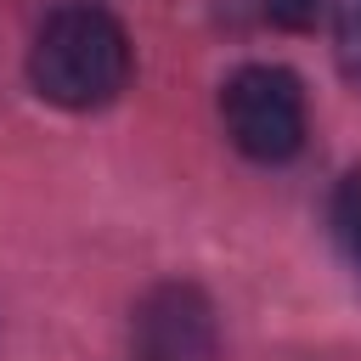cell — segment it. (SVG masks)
Wrapping results in <instances>:
<instances>
[{
    "instance_id": "1",
    "label": "cell",
    "mask_w": 361,
    "mask_h": 361,
    "mask_svg": "<svg viewBox=\"0 0 361 361\" xmlns=\"http://www.w3.org/2000/svg\"><path fill=\"white\" fill-rule=\"evenodd\" d=\"M130 34L102 6H62L28 45V85L51 107L96 113L130 85Z\"/></svg>"
},
{
    "instance_id": "2",
    "label": "cell",
    "mask_w": 361,
    "mask_h": 361,
    "mask_svg": "<svg viewBox=\"0 0 361 361\" xmlns=\"http://www.w3.org/2000/svg\"><path fill=\"white\" fill-rule=\"evenodd\" d=\"M220 118L243 158L282 164L305 147V90L276 62H248L220 85Z\"/></svg>"
},
{
    "instance_id": "3",
    "label": "cell",
    "mask_w": 361,
    "mask_h": 361,
    "mask_svg": "<svg viewBox=\"0 0 361 361\" xmlns=\"http://www.w3.org/2000/svg\"><path fill=\"white\" fill-rule=\"evenodd\" d=\"M135 338L147 361H214L220 350L214 305L192 282H164L135 305Z\"/></svg>"
},
{
    "instance_id": "4",
    "label": "cell",
    "mask_w": 361,
    "mask_h": 361,
    "mask_svg": "<svg viewBox=\"0 0 361 361\" xmlns=\"http://www.w3.org/2000/svg\"><path fill=\"white\" fill-rule=\"evenodd\" d=\"M333 51L350 85H361V0H333Z\"/></svg>"
},
{
    "instance_id": "5",
    "label": "cell",
    "mask_w": 361,
    "mask_h": 361,
    "mask_svg": "<svg viewBox=\"0 0 361 361\" xmlns=\"http://www.w3.org/2000/svg\"><path fill=\"white\" fill-rule=\"evenodd\" d=\"M333 226H338V243H344V254L361 265V169H355V175H344V186H338V203H333Z\"/></svg>"
},
{
    "instance_id": "6",
    "label": "cell",
    "mask_w": 361,
    "mask_h": 361,
    "mask_svg": "<svg viewBox=\"0 0 361 361\" xmlns=\"http://www.w3.org/2000/svg\"><path fill=\"white\" fill-rule=\"evenodd\" d=\"M259 17H271L276 28H310L316 23V0H254Z\"/></svg>"
}]
</instances>
